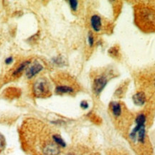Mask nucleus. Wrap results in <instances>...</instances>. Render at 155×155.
Here are the masks:
<instances>
[{"instance_id": "f257e3e1", "label": "nucleus", "mask_w": 155, "mask_h": 155, "mask_svg": "<svg viewBox=\"0 0 155 155\" xmlns=\"http://www.w3.org/2000/svg\"><path fill=\"white\" fill-rule=\"evenodd\" d=\"M32 91L35 96L38 98H43L47 96L50 93V86L48 81L42 78L37 79L33 83Z\"/></svg>"}, {"instance_id": "f03ea898", "label": "nucleus", "mask_w": 155, "mask_h": 155, "mask_svg": "<svg viewBox=\"0 0 155 155\" xmlns=\"http://www.w3.org/2000/svg\"><path fill=\"white\" fill-rule=\"evenodd\" d=\"M44 70V66L40 62L35 61L33 63H31L28 68L25 71V76L28 79H32L37 76Z\"/></svg>"}, {"instance_id": "7ed1b4c3", "label": "nucleus", "mask_w": 155, "mask_h": 155, "mask_svg": "<svg viewBox=\"0 0 155 155\" xmlns=\"http://www.w3.org/2000/svg\"><path fill=\"white\" fill-rule=\"evenodd\" d=\"M108 83L107 78L104 75H100L94 79L93 83V91L96 96L99 95L105 88Z\"/></svg>"}, {"instance_id": "20e7f679", "label": "nucleus", "mask_w": 155, "mask_h": 155, "mask_svg": "<svg viewBox=\"0 0 155 155\" xmlns=\"http://www.w3.org/2000/svg\"><path fill=\"white\" fill-rule=\"evenodd\" d=\"M42 152L45 155H58L61 153V150L55 143L50 142L45 145Z\"/></svg>"}, {"instance_id": "39448f33", "label": "nucleus", "mask_w": 155, "mask_h": 155, "mask_svg": "<svg viewBox=\"0 0 155 155\" xmlns=\"http://www.w3.org/2000/svg\"><path fill=\"white\" fill-rule=\"evenodd\" d=\"M91 27L92 30L96 32H98L101 30L102 28V19L99 15H94L91 17Z\"/></svg>"}, {"instance_id": "423d86ee", "label": "nucleus", "mask_w": 155, "mask_h": 155, "mask_svg": "<svg viewBox=\"0 0 155 155\" xmlns=\"http://www.w3.org/2000/svg\"><path fill=\"white\" fill-rule=\"evenodd\" d=\"M32 63V62L30 60H27V61H25L21 63L19 65L17 66L16 68L15 69V71H13L12 75L13 76H17V75H19L22 73L23 71H26V69L29 67V65Z\"/></svg>"}, {"instance_id": "0eeeda50", "label": "nucleus", "mask_w": 155, "mask_h": 155, "mask_svg": "<svg viewBox=\"0 0 155 155\" xmlns=\"http://www.w3.org/2000/svg\"><path fill=\"white\" fill-rule=\"evenodd\" d=\"M55 94L63 95V94H71L74 92V89L71 86H66V85H60L56 86L55 90Z\"/></svg>"}, {"instance_id": "6e6552de", "label": "nucleus", "mask_w": 155, "mask_h": 155, "mask_svg": "<svg viewBox=\"0 0 155 155\" xmlns=\"http://www.w3.org/2000/svg\"><path fill=\"white\" fill-rule=\"evenodd\" d=\"M132 99L135 105L141 106L144 105L146 102V96L143 92H138L134 95Z\"/></svg>"}, {"instance_id": "1a4fd4ad", "label": "nucleus", "mask_w": 155, "mask_h": 155, "mask_svg": "<svg viewBox=\"0 0 155 155\" xmlns=\"http://www.w3.org/2000/svg\"><path fill=\"white\" fill-rule=\"evenodd\" d=\"M111 108L112 114H114V116L118 117L121 115V106L120 105L119 103L118 102H112L111 104Z\"/></svg>"}, {"instance_id": "9d476101", "label": "nucleus", "mask_w": 155, "mask_h": 155, "mask_svg": "<svg viewBox=\"0 0 155 155\" xmlns=\"http://www.w3.org/2000/svg\"><path fill=\"white\" fill-rule=\"evenodd\" d=\"M137 141L141 144L144 142L145 138H146V127H145V126H143L139 129L138 132H137Z\"/></svg>"}, {"instance_id": "9b49d317", "label": "nucleus", "mask_w": 155, "mask_h": 155, "mask_svg": "<svg viewBox=\"0 0 155 155\" xmlns=\"http://www.w3.org/2000/svg\"><path fill=\"white\" fill-rule=\"evenodd\" d=\"M52 138H53L54 143L57 144L58 147H62V148L66 147V142L63 140V139L62 138L61 136H60L59 134H54L53 135V137H52Z\"/></svg>"}, {"instance_id": "f8f14e48", "label": "nucleus", "mask_w": 155, "mask_h": 155, "mask_svg": "<svg viewBox=\"0 0 155 155\" xmlns=\"http://www.w3.org/2000/svg\"><path fill=\"white\" fill-rule=\"evenodd\" d=\"M51 61L54 65H58V66H63L64 64H65V61L61 56H57V57L53 58L51 59Z\"/></svg>"}, {"instance_id": "ddd939ff", "label": "nucleus", "mask_w": 155, "mask_h": 155, "mask_svg": "<svg viewBox=\"0 0 155 155\" xmlns=\"http://www.w3.org/2000/svg\"><path fill=\"white\" fill-rule=\"evenodd\" d=\"M68 4L71 10L73 12H76L78 10V2L77 0H70Z\"/></svg>"}, {"instance_id": "4468645a", "label": "nucleus", "mask_w": 155, "mask_h": 155, "mask_svg": "<svg viewBox=\"0 0 155 155\" xmlns=\"http://www.w3.org/2000/svg\"><path fill=\"white\" fill-rule=\"evenodd\" d=\"M88 45L90 47H93V46L94 45V43H95V39H94V37L93 35V34L91 32H89L88 35Z\"/></svg>"}, {"instance_id": "2eb2a0df", "label": "nucleus", "mask_w": 155, "mask_h": 155, "mask_svg": "<svg viewBox=\"0 0 155 155\" xmlns=\"http://www.w3.org/2000/svg\"><path fill=\"white\" fill-rule=\"evenodd\" d=\"M80 106L82 109L86 110V109H88L89 108V104L88 101H82L80 104Z\"/></svg>"}, {"instance_id": "dca6fc26", "label": "nucleus", "mask_w": 155, "mask_h": 155, "mask_svg": "<svg viewBox=\"0 0 155 155\" xmlns=\"http://www.w3.org/2000/svg\"><path fill=\"white\" fill-rule=\"evenodd\" d=\"M13 62H14V58H13L12 56H9V57H7L6 58L5 61V63L6 65H11Z\"/></svg>"}, {"instance_id": "f3484780", "label": "nucleus", "mask_w": 155, "mask_h": 155, "mask_svg": "<svg viewBox=\"0 0 155 155\" xmlns=\"http://www.w3.org/2000/svg\"><path fill=\"white\" fill-rule=\"evenodd\" d=\"M68 155H75V154H73V153H69V154H68Z\"/></svg>"}]
</instances>
